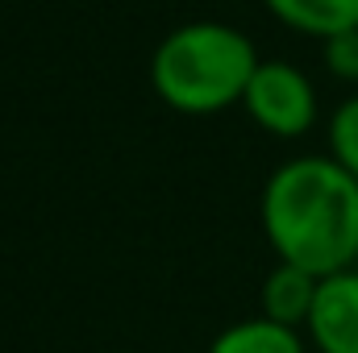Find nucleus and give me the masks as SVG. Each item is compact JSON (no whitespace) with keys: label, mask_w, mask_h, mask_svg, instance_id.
<instances>
[{"label":"nucleus","mask_w":358,"mask_h":353,"mask_svg":"<svg viewBox=\"0 0 358 353\" xmlns=\"http://www.w3.org/2000/svg\"><path fill=\"white\" fill-rule=\"evenodd\" d=\"M267 8L283 25L313 33V38L358 29V0H267Z\"/></svg>","instance_id":"6"},{"label":"nucleus","mask_w":358,"mask_h":353,"mask_svg":"<svg viewBox=\"0 0 358 353\" xmlns=\"http://www.w3.org/2000/svg\"><path fill=\"white\" fill-rule=\"evenodd\" d=\"M263 229L279 262L317 278L358 258V179L334 158H292L263 191Z\"/></svg>","instance_id":"1"},{"label":"nucleus","mask_w":358,"mask_h":353,"mask_svg":"<svg viewBox=\"0 0 358 353\" xmlns=\"http://www.w3.org/2000/svg\"><path fill=\"white\" fill-rule=\"evenodd\" d=\"M255 71V42L225 21L179 25L159 42L150 63L155 91L176 112H221L234 100H246Z\"/></svg>","instance_id":"2"},{"label":"nucleus","mask_w":358,"mask_h":353,"mask_svg":"<svg viewBox=\"0 0 358 353\" xmlns=\"http://www.w3.org/2000/svg\"><path fill=\"white\" fill-rule=\"evenodd\" d=\"M329 150H334L329 158L358 179V96L338 104V112L329 121Z\"/></svg>","instance_id":"8"},{"label":"nucleus","mask_w":358,"mask_h":353,"mask_svg":"<svg viewBox=\"0 0 358 353\" xmlns=\"http://www.w3.org/2000/svg\"><path fill=\"white\" fill-rule=\"evenodd\" d=\"M242 104L255 125H263L275 137H300L317 121V91L292 63H259Z\"/></svg>","instance_id":"3"},{"label":"nucleus","mask_w":358,"mask_h":353,"mask_svg":"<svg viewBox=\"0 0 358 353\" xmlns=\"http://www.w3.org/2000/svg\"><path fill=\"white\" fill-rule=\"evenodd\" d=\"M325 67L338 80H358V29L325 38Z\"/></svg>","instance_id":"9"},{"label":"nucleus","mask_w":358,"mask_h":353,"mask_svg":"<svg viewBox=\"0 0 358 353\" xmlns=\"http://www.w3.org/2000/svg\"><path fill=\"white\" fill-rule=\"evenodd\" d=\"M208 353H304V350H300L296 329L275 324L267 316H255V320L229 324V329L208 345Z\"/></svg>","instance_id":"7"},{"label":"nucleus","mask_w":358,"mask_h":353,"mask_svg":"<svg viewBox=\"0 0 358 353\" xmlns=\"http://www.w3.org/2000/svg\"><path fill=\"white\" fill-rule=\"evenodd\" d=\"M313 341L321 353H358V274L342 270L321 278L308 316Z\"/></svg>","instance_id":"4"},{"label":"nucleus","mask_w":358,"mask_h":353,"mask_svg":"<svg viewBox=\"0 0 358 353\" xmlns=\"http://www.w3.org/2000/svg\"><path fill=\"white\" fill-rule=\"evenodd\" d=\"M317 287H321L317 274H308L292 262H279L263 283V316L275 324H287V329L308 324L313 303H317Z\"/></svg>","instance_id":"5"}]
</instances>
